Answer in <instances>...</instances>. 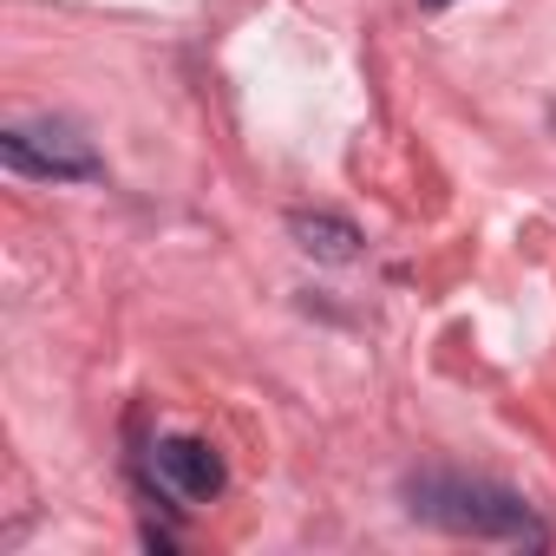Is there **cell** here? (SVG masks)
Listing matches in <instances>:
<instances>
[{
    "mask_svg": "<svg viewBox=\"0 0 556 556\" xmlns=\"http://www.w3.org/2000/svg\"><path fill=\"white\" fill-rule=\"evenodd\" d=\"M406 510L419 523H439L452 536H484V543H543L536 510L523 504V491L491 484V478H465V471H413L406 478Z\"/></svg>",
    "mask_w": 556,
    "mask_h": 556,
    "instance_id": "cell-1",
    "label": "cell"
},
{
    "mask_svg": "<svg viewBox=\"0 0 556 556\" xmlns=\"http://www.w3.org/2000/svg\"><path fill=\"white\" fill-rule=\"evenodd\" d=\"M0 157H8V170H21V177H53V184L105 177L99 151L73 125H14V131H0Z\"/></svg>",
    "mask_w": 556,
    "mask_h": 556,
    "instance_id": "cell-2",
    "label": "cell"
},
{
    "mask_svg": "<svg viewBox=\"0 0 556 556\" xmlns=\"http://www.w3.org/2000/svg\"><path fill=\"white\" fill-rule=\"evenodd\" d=\"M151 478L170 497H216L229 471H223L216 445H203V439H157L151 445Z\"/></svg>",
    "mask_w": 556,
    "mask_h": 556,
    "instance_id": "cell-3",
    "label": "cell"
},
{
    "mask_svg": "<svg viewBox=\"0 0 556 556\" xmlns=\"http://www.w3.org/2000/svg\"><path fill=\"white\" fill-rule=\"evenodd\" d=\"M289 236L302 242V255L315 262H354L361 255V229L348 216H328V210H295L289 216Z\"/></svg>",
    "mask_w": 556,
    "mask_h": 556,
    "instance_id": "cell-4",
    "label": "cell"
},
{
    "mask_svg": "<svg viewBox=\"0 0 556 556\" xmlns=\"http://www.w3.org/2000/svg\"><path fill=\"white\" fill-rule=\"evenodd\" d=\"M419 8H452V0H419Z\"/></svg>",
    "mask_w": 556,
    "mask_h": 556,
    "instance_id": "cell-5",
    "label": "cell"
}]
</instances>
